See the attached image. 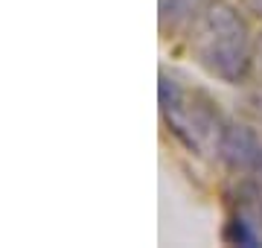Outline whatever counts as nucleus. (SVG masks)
I'll return each mask as SVG.
<instances>
[{"mask_svg": "<svg viewBox=\"0 0 262 248\" xmlns=\"http://www.w3.org/2000/svg\"><path fill=\"white\" fill-rule=\"evenodd\" d=\"M219 158L233 167V170H248L259 161V140L248 126H233L225 123L222 137H219Z\"/></svg>", "mask_w": 262, "mask_h": 248, "instance_id": "obj_3", "label": "nucleus"}, {"mask_svg": "<svg viewBox=\"0 0 262 248\" xmlns=\"http://www.w3.org/2000/svg\"><path fill=\"white\" fill-rule=\"evenodd\" d=\"M189 44H192L198 65L210 76L222 79L227 85L245 82L251 73L253 58H256L251 50L248 24L225 0H215V3L204 6V12L195 20Z\"/></svg>", "mask_w": 262, "mask_h": 248, "instance_id": "obj_1", "label": "nucleus"}, {"mask_svg": "<svg viewBox=\"0 0 262 248\" xmlns=\"http://www.w3.org/2000/svg\"><path fill=\"white\" fill-rule=\"evenodd\" d=\"M227 242L233 245H245V248H259L262 245V237L251 228V219L245 213H236L233 219L227 222V231H225Z\"/></svg>", "mask_w": 262, "mask_h": 248, "instance_id": "obj_5", "label": "nucleus"}, {"mask_svg": "<svg viewBox=\"0 0 262 248\" xmlns=\"http://www.w3.org/2000/svg\"><path fill=\"white\" fill-rule=\"evenodd\" d=\"M158 12L163 29H181L198 20L204 12V0H158Z\"/></svg>", "mask_w": 262, "mask_h": 248, "instance_id": "obj_4", "label": "nucleus"}, {"mask_svg": "<svg viewBox=\"0 0 262 248\" xmlns=\"http://www.w3.org/2000/svg\"><path fill=\"white\" fill-rule=\"evenodd\" d=\"M253 56H256V61H259V67H262V35H259V41H256V53H253Z\"/></svg>", "mask_w": 262, "mask_h": 248, "instance_id": "obj_6", "label": "nucleus"}, {"mask_svg": "<svg viewBox=\"0 0 262 248\" xmlns=\"http://www.w3.org/2000/svg\"><path fill=\"white\" fill-rule=\"evenodd\" d=\"M160 111L166 120L169 132L187 146L189 152L207 155L219 152V137H222V117L215 111L213 99L201 91H187L181 82L169 73H160Z\"/></svg>", "mask_w": 262, "mask_h": 248, "instance_id": "obj_2", "label": "nucleus"}, {"mask_svg": "<svg viewBox=\"0 0 262 248\" xmlns=\"http://www.w3.org/2000/svg\"><path fill=\"white\" fill-rule=\"evenodd\" d=\"M251 3V9L256 12V15H262V0H248Z\"/></svg>", "mask_w": 262, "mask_h": 248, "instance_id": "obj_7", "label": "nucleus"}]
</instances>
